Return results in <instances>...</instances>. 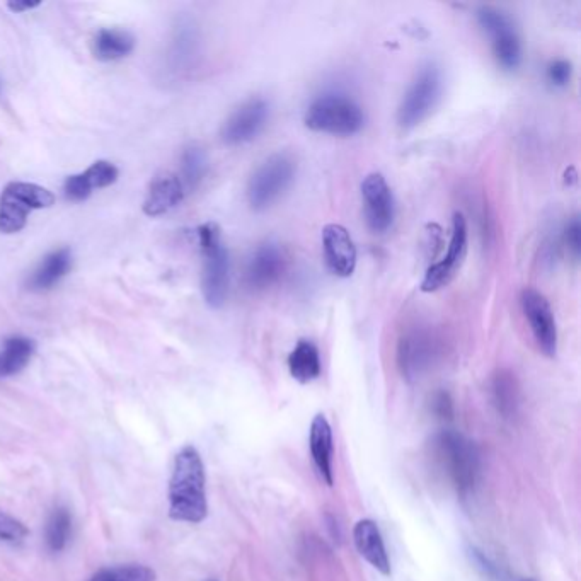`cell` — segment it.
Segmentation results:
<instances>
[{"mask_svg":"<svg viewBox=\"0 0 581 581\" xmlns=\"http://www.w3.org/2000/svg\"><path fill=\"white\" fill-rule=\"evenodd\" d=\"M287 271V256L277 242L266 241L254 249L246 265V285L253 292H265L277 285Z\"/></svg>","mask_w":581,"mask_h":581,"instance_id":"obj_14","label":"cell"},{"mask_svg":"<svg viewBox=\"0 0 581 581\" xmlns=\"http://www.w3.org/2000/svg\"><path fill=\"white\" fill-rule=\"evenodd\" d=\"M167 496L174 522L202 524L207 518V474L202 455L193 445H186L174 457Z\"/></svg>","mask_w":581,"mask_h":581,"instance_id":"obj_1","label":"cell"},{"mask_svg":"<svg viewBox=\"0 0 581 581\" xmlns=\"http://www.w3.org/2000/svg\"><path fill=\"white\" fill-rule=\"evenodd\" d=\"M270 111V103L261 96H254L239 104L220 130L224 144L236 147L256 139L265 130L270 120Z\"/></svg>","mask_w":581,"mask_h":581,"instance_id":"obj_12","label":"cell"},{"mask_svg":"<svg viewBox=\"0 0 581 581\" xmlns=\"http://www.w3.org/2000/svg\"><path fill=\"white\" fill-rule=\"evenodd\" d=\"M0 89H2V82H0Z\"/></svg>","mask_w":581,"mask_h":581,"instance_id":"obj_35","label":"cell"},{"mask_svg":"<svg viewBox=\"0 0 581 581\" xmlns=\"http://www.w3.org/2000/svg\"><path fill=\"white\" fill-rule=\"evenodd\" d=\"M304 123L312 132L350 137L365 127V113L362 106L350 96L328 93L309 104Z\"/></svg>","mask_w":581,"mask_h":581,"instance_id":"obj_4","label":"cell"},{"mask_svg":"<svg viewBox=\"0 0 581 581\" xmlns=\"http://www.w3.org/2000/svg\"><path fill=\"white\" fill-rule=\"evenodd\" d=\"M288 370L300 384H309L319 379L323 370L319 348L312 341L300 340L288 355Z\"/></svg>","mask_w":581,"mask_h":581,"instance_id":"obj_23","label":"cell"},{"mask_svg":"<svg viewBox=\"0 0 581 581\" xmlns=\"http://www.w3.org/2000/svg\"><path fill=\"white\" fill-rule=\"evenodd\" d=\"M200 48V36L191 23H181L174 29L173 40L167 48V70L171 74H185L195 65Z\"/></svg>","mask_w":581,"mask_h":581,"instance_id":"obj_20","label":"cell"},{"mask_svg":"<svg viewBox=\"0 0 581 581\" xmlns=\"http://www.w3.org/2000/svg\"><path fill=\"white\" fill-rule=\"evenodd\" d=\"M362 198L370 231L375 234L389 231L396 217V203L386 178L380 173L369 174L363 179Z\"/></svg>","mask_w":581,"mask_h":581,"instance_id":"obj_13","label":"cell"},{"mask_svg":"<svg viewBox=\"0 0 581 581\" xmlns=\"http://www.w3.org/2000/svg\"><path fill=\"white\" fill-rule=\"evenodd\" d=\"M72 535V515L69 508L57 507L48 517L47 529H45V541L52 553L64 551Z\"/></svg>","mask_w":581,"mask_h":581,"instance_id":"obj_27","label":"cell"},{"mask_svg":"<svg viewBox=\"0 0 581 581\" xmlns=\"http://www.w3.org/2000/svg\"><path fill=\"white\" fill-rule=\"evenodd\" d=\"M467 242H469V227H467L466 217L464 213L455 212L447 254L426 270L423 282H421L423 292L426 294L437 292L455 277V273L461 268L462 261L466 258Z\"/></svg>","mask_w":581,"mask_h":581,"instance_id":"obj_11","label":"cell"},{"mask_svg":"<svg viewBox=\"0 0 581 581\" xmlns=\"http://www.w3.org/2000/svg\"><path fill=\"white\" fill-rule=\"evenodd\" d=\"M297 176V161L288 152H277L261 162L248 181V202L254 212H265L282 198Z\"/></svg>","mask_w":581,"mask_h":581,"instance_id":"obj_5","label":"cell"},{"mask_svg":"<svg viewBox=\"0 0 581 581\" xmlns=\"http://www.w3.org/2000/svg\"><path fill=\"white\" fill-rule=\"evenodd\" d=\"M442 89V70L433 62L423 65L409 84L397 108V125L403 130L418 127L432 115L442 96Z\"/></svg>","mask_w":581,"mask_h":581,"instance_id":"obj_6","label":"cell"},{"mask_svg":"<svg viewBox=\"0 0 581 581\" xmlns=\"http://www.w3.org/2000/svg\"><path fill=\"white\" fill-rule=\"evenodd\" d=\"M430 457L457 495L466 498L474 493L481 474L476 443L457 430H440L430 440Z\"/></svg>","mask_w":581,"mask_h":581,"instance_id":"obj_2","label":"cell"},{"mask_svg":"<svg viewBox=\"0 0 581 581\" xmlns=\"http://www.w3.org/2000/svg\"><path fill=\"white\" fill-rule=\"evenodd\" d=\"M491 401L503 418H513L520 406V386L510 370H498L491 379Z\"/></svg>","mask_w":581,"mask_h":581,"instance_id":"obj_24","label":"cell"},{"mask_svg":"<svg viewBox=\"0 0 581 581\" xmlns=\"http://www.w3.org/2000/svg\"><path fill=\"white\" fill-rule=\"evenodd\" d=\"M353 542L358 554L384 576H391V561L379 525L370 518L360 520L353 529Z\"/></svg>","mask_w":581,"mask_h":581,"instance_id":"obj_17","label":"cell"},{"mask_svg":"<svg viewBox=\"0 0 581 581\" xmlns=\"http://www.w3.org/2000/svg\"><path fill=\"white\" fill-rule=\"evenodd\" d=\"M547 82L554 87H566L573 77V65L570 60L556 58L546 69Z\"/></svg>","mask_w":581,"mask_h":581,"instance_id":"obj_30","label":"cell"},{"mask_svg":"<svg viewBox=\"0 0 581 581\" xmlns=\"http://www.w3.org/2000/svg\"><path fill=\"white\" fill-rule=\"evenodd\" d=\"M35 341L26 336H11L0 345V379L23 372L35 355Z\"/></svg>","mask_w":581,"mask_h":581,"instance_id":"obj_22","label":"cell"},{"mask_svg":"<svg viewBox=\"0 0 581 581\" xmlns=\"http://www.w3.org/2000/svg\"><path fill=\"white\" fill-rule=\"evenodd\" d=\"M70 266H72V254L69 249L62 248L53 251L41 261L38 268L33 271V275L29 277V290H35V292L50 290L69 273Z\"/></svg>","mask_w":581,"mask_h":581,"instance_id":"obj_21","label":"cell"},{"mask_svg":"<svg viewBox=\"0 0 581 581\" xmlns=\"http://www.w3.org/2000/svg\"><path fill=\"white\" fill-rule=\"evenodd\" d=\"M135 48V38L123 29H101L94 38V55L101 62H116L128 57Z\"/></svg>","mask_w":581,"mask_h":581,"instance_id":"obj_25","label":"cell"},{"mask_svg":"<svg viewBox=\"0 0 581 581\" xmlns=\"http://www.w3.org/2000/svg\"><path fill=\"white\" fill-rule=\"evenodd\" d=\"M89 581H156V571L144 564H120L99 570Z\"/></svg>","mask_w":581,"mask_h":581,"instance_id":"obj_28","label":"cell"},{"mask_svg":"<svg viewBox=\"0 0 581 581\" xmlns=\"http://www.w3.org/2000/svg\"><path fill=\"white\" fill-rule=\"evenodd\" d=\"M522 581H535L534 578H525V580Z\"/></svg>","mask_w":581,"mask_h":581,"instance_id":"obj_34","label":"cell"},{"mask_svg":"<svg viewBox=\"0 0 581 581\" xmlns=\"http://www.w3.org/2000/svg\"><path fill=\"white\" fill-rule=\"evenodd\" d=\"M186 188L179 176L173 173L159 174L150 183L149 193L144 202L147 217H161L173 212L185 200Z\"/></svg>","mask_w":581,"mask_h":581,"instance_id":"obj_18","label":"cell"},{"mask_svg":"<svg viewBox=\"0 0 581 581\" xmlns=\"http://www.w3.org/2000/svg\"><path fill=\"white\" fill-rule=\"evenodd\" d=\"M28 534V527L21 520L12 517L9 513L0 512V541L16 544V542L24 541Z\"/></svg>","mask_w":581,"mask_h":581,"instance_id":"obj_29","label":"cell"},{"mask_svg":"<svg viewBox=\"0 0 581 581\" xmlns=\"http://www.w3.org/2000/svg\"><path fill=\"white\" fill-rule=\"evenodd\" d=\"M437 357V338L430 329H409L397 343V367L409 384L421 379L432 369Z\"/></svg>","mask_w":581,"mask_h":581,"instance_id":"obj_9","label":"cell"},{"mask_svg":"<svg viewBox=\"0 0 581 581\" xmlns=\"http://www.w3.org/2000/svg\"><path fill=\"white\" fill-rule=\"evenodd\" d=\"M324 261L329 271L340 278H348L357 268V248L350 232L340 224H328L323 229Z\"/></svg>","mask_w":581,"mask_h":581,"instance_id":"obj_15","label":"cell"},{"mask_svg":"<svg viewBox=\"0 0 581 581\" xmlns=\"http://www.w3.org/2000/svg\"><path fill=\"white\" fill-rule=\"evenodd\" d=\"M476 18H478L479 26L488 33L493 55L501 69L508 72L518 69V65L522 64L524 52H522V40L512 18L507 12L493 6L479 7Z\"/></svg>","mask_w":581,"mask_h":581,"instance_id":"obj_8","label":"cell"},{"mask_svg":"<svg viewBox=\"0 0 581 581\" xmlns=\"http://www.w3.org/2000/svg\"><path fill=\"white\" fill-rule=\"evenodd\" d=\"M208 171L207 152L200 145L191 144L181 156V183L186 190H195L202 183Z\"/></svg>","mask_w":581,"mask_h":581,"instance_id":"obj_26","label":"cell"},{"mask_svg":"<svg viewBox=\"0 0 581 581\" xmlns=\"http://www.w3.org/2000/svg\"><path fill=\"white\" fill-rule=\"evenodd\" d=\"M40 6L41 2H38V0H16V2H9V4H7V7H9L12 12L31 11V9H36V7Z\"/></svg>","mask_w":581,"mask_h":581,"instance_id":"obj_33","label":"cell"},{"mask_svg":"<svg viewBox=\"0 0 581 581\" xmlns=\"http://www.w3.org/2000/svg\"><path fill=\"white\" fill-rule=\"evenodd\" d=\"M120 178V171L110 161H96L81 174H74L65 179V198L70 202H84L93 195L94 190H103L115 185Z\"/></svg>","mask_w":581,"mask_h":581,"instance_id":"obj_16","label":"cell"},{"mask_svg":"<svg viewBox=\"0 0 581 581\" xmlns=\"http://www.w3.org/2000/svg\"><path fill=\"white\" fill-rule=\"evenodd\" d=\"M52 191L24 181H12L0 195V234H18L28 224L29 213L52 207Z\"/></svg>","mask_w":581,"mask_h":581,"instance_id":"obj_7","label":"cell"},{"mask_svg":"<svg viewBox=\"0 0 581 581\" xmlns=\"http://www.w3.org/2000/svg\"><path fill=\"white\" fill-rule=\"evenodd\" d=\"M309 445H311L312 461L319 472V478L323 479L328 486H333V430L323 413L314 416L312 420Z\"/></svg>","mask_w":581,"mask_h":581,"instance_id":"obj_19","label":"cell"},{"mask_svg":"<svg viewBox=\"0 0 581 581\" xmlns=\"http://www.w3.org/2000/svg\"><path fill=\"white\" fill-rule=\"evenodd\" d=\"M432 411L440 420H450L454 416V401L449 392L438 391L433 394Z\"/></svg>","mask_w":581,"mask_h":581,"instance_id":"obj_32","label":"cell"},{"mask_svg":"<svg viewBox=\"0 0 581 581\" xmlns=\"http://www.w3.org/2000/svg\"><path fill=\"white\" fill-rule=\"evenodd\" d=\"M196 236L203 256V297L212 309H220L231 288V256L222 241L219 225L213 222L200 225Z\"/></svg>","mask_w":581,"mask_h":581,"instance_id":"obj_3","label":"cell"},{"mask_svg":"<svg viewBox=\"0 0 581 581\" xmlns=\"http://www.w3.org/2000/svg\"><path fill=\"white\" fill-rule=\"evenodd\" d=\"M520 304H522V311H524L525 319L529 323L530 331H532V336H534L539 350L546 357H556V353H558V324H556L553 307L546 299V295L541 294L535 288H524L522 295H520Z\"/></svg>","mask_w":581,"mask_h":581,"instance_id":"obj_10","label":"cell"},{"mask_svg":"<svg viewBox=\"0 0 581 581\" xmlns=\"http://www.w3.org/2000/svg\"><path fill=\"white\" fill-rule=\"evenodd\" d=\"M563 237L564 244H566V248L570 251L571 256L578 259L581 251V224L578 215H573L568 220V224L564 227Z\"/></svg>","mask_w":581,"mask_h":581,"instance_id":"obj_31","label":"cell"},{"mask_svg":"<svg viewBox=\"0 0 581 581\" xmlns=\"http://www.w3.org/2000/svg\"><path fill=\"white\" fill-rule=\"evenodd\" d=\"M208 581H213V580H208Z\"/></svg>","mask_w":581,"mask_h":581,"instance_id":"obj_36","label":"cell"}]
</instances>
